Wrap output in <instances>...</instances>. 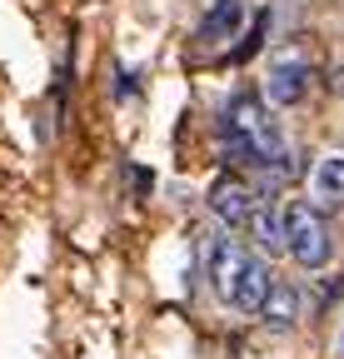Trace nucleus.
Wrapping results in <instances>:
<instances>
[{
	"mask_svg": "<svg viewBox=\"0 0 344 359\" xmlns=\"http://www.w3.org/2000/svg\"><path fill=\"white\" fill-rule=\"evenodd\" d=\"M329 224L315 205H289L284 210V255L299 264V269H319L329 259Z\"/></svg>",
	"mask_w": 344,
	"mask_h": 359,
	"instance_id": "nucleus-1",
	"label": "nucleus"
},
{
	"mask_svg": "<svg viewBox=\"0 0 344 359\" xmlns=\"http://www.w3.org/2000/svg\"><path fill=\"white\" fill-rule=\"evenodd\" d=\"M310 90V55L305 50H280L270 60V80H265V100L270 105H299Z\"/></svg>",
	"mask_w": 344,
	"mask_h": 359,
	"instance_id": "nucleus-2",
	"label": "nucleus"
},
{
	"mask_svg": "<svg viewBox=\"0 0 344 359\" xmlns=\"http://www.w3.org/2000/svg\"><path fill=\"white\" fill-rule=\"evenodd\" d=\"M245 245L240 240H209V255H205V264H209V285H214V294L220 299H230V290H235V280H240V269H245Z\"/></svg>",
	"mask_w": 344,
	"mask_h": 359,
	"instance_id": "nucleus-3",
	"label": "nucleus"
},
{
	"mask_svg": "<svg viewBox=\"0 0 344 359\" xmlns=\"http://www.w3.org/2000/svg\"><path fill=\"white\" fill-rule=\"evenodd\" d=\"M270 285H275L270 264H265V259H245L240 280H235V290H230V304H235V309H245V314H260V304H265Z\"/></svg>",
	"mask_w": 344,
	"mask_h": 359,
	"instance_id": "nucleus-4",
	"label": "nucleus"
},
{
	"mask_svg": "<svg viewBox=\"0 0 344 359\" xmlns=\"http://www.w3.org/2000/svg\"><path fill=\"white\" fill-rule=\"evenodd\" d=\"M209 210L220 215L225 224H245L254 215V190L245 185V180H214L209 190Z\"/></svg>",
	"mask_w": 344,
	"mask_h": 359,
	"instance_id": "nucleus-5",
	"label": "nucleus"
},
{
	"mask_svg": "<svg viewBox=\"0 0 344 359\" xmlns=\"http://www.w3.org/2000/svg\"><path fill=\"white\" fill-rule=\"evenodd\" d=\"M240 20H245V0H214L200 20V30H195V40L200 45H225V40H235Z\"/></svg>",
	"mask_w": 344,
	"mask_h": 359,
	"instance_id": "nucleus-6",
	"label": "nucleus"
},
{
	"mask_svg": "<svg viewBox=\"0 0 344 359\" xmlns=\"http://www.w3.org/2000/svg\"><path fill=\"white\" fill-rule=\"evenodd\" d=\"M310 190H315V205H319V210L344 205V155H324V160L315 165Z\"/></svg>",
	"mask_w": 344,
	"mask_h": 359,
	"instance_id": "nucleus-7",
	"label": "nucleus"
},
{
	"mask_svg": "<svg viewBox=\"0 0 344 359\" xmlns=\"http://www.w3.org/2000/svg\"><path fill=\"white\" fill-rule=\"evenodd\" d=\"M260 314H265L270 330H294V320H299V290L289 280H275L270 294H265V304H260Z\"/></svg>",
	"mask_w": 344,
	"mask_h": 359,
	"instance_id": "nucleus-8",
	"label": "nucleus"
},
{
	"mask_svg": "<svg viewBox=\"0 0 344 359\" xmlns=\"http://www.w3.org/2000/svg\"><path fill=\"white\" fill-rule=\"evenodd\" d=\"M245 230L254 235V245H260L265 255H284V215L275 205H254V215L245 219Z\"/></svg>",
	"mask_w": 344,
	"mask_h": 359,
	"instance_id": "nucleus-9",
	"label": "nucleus"
},
{
	"mask_svg": "<svg viewBox=\"0 0 344 359\" xmlns=\"http://www.w3.org/2000/svg\"><path fill=\"white\" fill-rule=\"evenodd\" d=\"M265 30H270V11H260L254 15V25H249V35H245V45L235 50V60H249L254 50H260V40H265Z\"/></svg>",
	"mask_w": 344,
	"mask_h": 359,
	"instance_id": "nucleus-10",
	"label": "nucleus"
},
{
	"mask_svg": "<svg viewBox=\"0 0 344 359\" xmlns=\"http://www.w3.org/2000/svg\"><path fill=\"white\" fill-rule=\"evenodd\" d=\"M329 90H334V95L344 100V65H334V70H329Z\"/></svg>",
	"mask_w": 344,
	"mask_h": 359,
	"instance_id": "nucleus-11",
	"label": "nucleus"
},
{
	"mask_svg": "<svg viewBox=\"0 0 344 359\" xmlns=\"http://www.w3.org/2000/svg\"><path fill=\"white\" fill-rule=\"evenodd\" d=\"M339 359H344V330H339Z\"/></svg>",
	"mask_w": 344,
	"mask_h": 359,
	"instance_id": "nucleus-12",
	"label": "nucleus"
}]
</instances>
